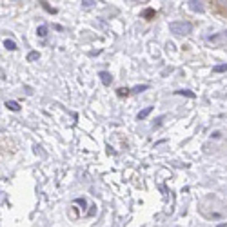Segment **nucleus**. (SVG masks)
<instances>
[{"instance_id": "obj_11", "label": "nucleus", "mask_w": 227, "mask_h": 227, "mask_svg": "<svg viewBox=\"0 0 227 227\" xmlns=\"http://www.w3.org/2000/svg\"><path fill=\"white\" fill-rule=\"evenodd\" d=\"M227 71V64H222V65H214L213 67V73H224Z\"/></svg>"}, {"instance_id": "obj_14", "label": "nucleus", "mask_w": 227, "mask_h": 227, "mask_svg": "<svg viewBox=\"0 0 227 227\" xmlns=\"http://www.w3.org/2000/svg\"><path fill=\"white\" fill-rule=\"evenodd\" d=\"M145 89H149V85H135L133 89H131V93H140V91H145Z\"/></svg>"}, {"instance_id": "obj_2", "label": "nucleus", "mask_w": 227, "mask_h": 227, "mask_svg": "<svg viewBox=\"0 0 227 227\" xmlns=\"http://www.w3.org/2000/svg\"><path fill=\"white\" fill-rule=\"evenodd\" d=\"M207 42H211V44H225L227 42V31L225 33H218V35L207 37Z\"/></svg>"}, {"instance_id": "obj_7", "label": "nucleus", "mask_w": 227, "mask_h": 227, "mask_svg": "<svg viewBox=\"0 0 227 227\" xmlns=\"http://www.w3.org/2000/svg\"><path fill=\"white\" fill-rule=\"evenodd\" d=\"M176 95H182V96H187V98H194V93L189 91V89H180V91H176Z\"/></svg>"}, {"instance_id": "obj_4", "label": "nucleus", "mask_w": 227, "mask_h": 227, "mask_svg": "<svg viewBox=\"0 0 227 227\" xmlns=\"http://www.w3.org/2000/svg\"><path fill=\"white\" fill-rule=\"evenodd\" d=\"M6 107H7L9 111H20V104L15 102V100H7V102H6Z\"/></svg>"}, {"instance_id": "obj_3", "label": "nucleus", "mask_w": 227, "mask_h": 227, "mask_svg": "<svg viewBox=\"0 0 227 227\" xmlns=\"http://www.w3.org/2000/svg\"><path fill=\"white\" fill-rule=\"evenodd\" d=\"M98 76H100V80H102L104 85H109L111 80H113V78H111V73H107V71H100V75H98Z\"/></svg>"}, {"instance_id": "obj_12", "label": "nucleus", "mask_w": 227, "mask_h": 227, "mask_svg": "<svg viewBox=\"0 0 227 227\" xmlns=\"http://www.w3.org/2000/svg\"><path fill=\"white\" fill-rule=\"evenodd\" d=\"M40 4H42V7H44V9H45L47 13H53V15L57 13V9H55V7H51V6H47V2H44V0H42Z\"/></svg>"}, {"instance_id": "obj_8", "label": "nucleus", "mask_w": 227, "mask_h": 227, "mask_svg": "<svg viewBox=\"0 0 227 227\" xmlns=\"http://www.w3.org/2000/svg\"><path fill=\"white\" fill-rule=\"evenodd\" d=\"M4 47H6V49H9V51H15V49H17V44L7 38V40H4Z\"/></svg>"}, {"instance_id": "obj_15", "label": "nucleus", "mask_w": 227, "mask_h": 227, "mask_svg": "<svg viewBox=\"0 0 227 227\" xmlns=\"http://www.w3.org/2000/svg\"><path fill=\"white\" fill-rule=\"evenodd\" d=\"M129 93H131V91H129V89H127V87H120V89H118V91H116V95H118V96H127V95H129Z\"/></svg>"}, {"instance_id": "obj_5", "label": "nucleus", "mask_w": 227, "mask_h": 227, "mask_svg": "<svg viewBox=\"0 0 227 227\" xmlns=\"http://www.w3.org/2000/svg\"><path fill=\"white\" fill-rule=\"evenodd\" d=\"M151 111H153V107H145L144 111H140V113H138V116H136V118H138V120H145V118L151 115Z\"/></svg>"}, {"instance_id": "obj_16", "label": "nucleus", "mask_w": 227, "mask_h": 227, "mask_svg": "<svg viewBox=\"0 0 227 227\" xmlns=\"http://www.w3.org/2000/svg\"><path fill=\"white\" fill-rule=\"evenodd\" d=\"M82 6L84 7H91V6H95V0H82Z\"/></svg>"}, {"instance_id": "obj_1", "label": "nucleus", "mask_w": 227, "mask_h": 227, "mask_svg": "<svg viewBox=\"0 0 227 227\" xmlns=\"http://www.w3.org/2000/svg\"><path fill=\"white\" fill-rule=\"evenodd\" d=\"M169 31L176 37H186V35H191L193 31V24L191 22H184V20H176L169 24Z\"/></svg>"}, {"instance_id": "obj_10", "label": "nucleus", "mask_w": 227, "mask_h": 227, "mask_svg": "<svg viewBox=\"0 0 227 227\" xmlns=\"http://www.w3.org/2000/svg\"><path fill=\"white\" fill-rule=\"evenodd\" d=\"M37 35H38L40 38H45V37H47V25H40V27L37 29Z\"/></svg>"}, {"instance_id": "obj_6", "label": "nucleus", "mask_w": 227, "mask_h": 227, "mask_svg": "<svg viewBox=\"0 0 227 227\" xmlns=\"http://www.w3.org/2000/svg\"><path fill=\"white\" fill-rule=\"evenodd\" d=\"M189 6H191V9H193V11H200V13L204 11V7H202V6H200V2H196V0H189Z\"/></svg>"}, {"instance_id": "obj_9", "label": "nucleus", "mask_w": 227, "mask_h": 227, "mask_svg": "<svg viewBox=\"0 0 227 227\" xmlns=\"http://www.w3.org/2000/svg\"><path fill=\"white\" fill-rule=\"evenodd\" d=\"M40 58V53L38 51H31L29 55H27V62H35V60H38Z\"/></svg>"}, {"instance_id": "obj_13", "label": "nucleus", "mask_w": 227, "mask_h": 227, "mask_svg": "<svg viewBox=\"0 0 227 227\" xmlns=\"http://www.w3.org/2000/svg\"><path fill=\"white\" fill-rule=\"evenodd\" d=\"M155 15H156V13H155L153 9H145V11H144V18H147V20L155 18Z\"/></svg>"}]
</instances>
